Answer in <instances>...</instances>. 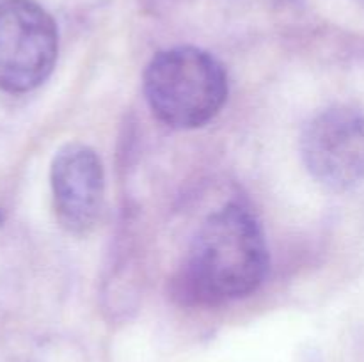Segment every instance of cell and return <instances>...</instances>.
Instances as JSON below:
<instances>
[{
    "mask_svg": "<svg viewBox=\"0 0 364 362\" xmlns=\"http://www.w3.org/2000/svg\"><path fill=\"white\" fill-rule=\"evenodd\" d=\"M269 270V248L256 216L231 202L199 227L183 272V290L199 304L255 293Z\"/></svg>",
    "mask_w": 364,
    "mask_h": 362,
    "instance_id": "6da1fadb",
    "label": "cell"
},
{
    "mask_svg": "<svg viewBox=\"0 0 364 362\" xmlns=\"http://www.w3.org/2000/svg\"><path fill=\"white\" fill-rule=\"evenodd\" d=\"M142 89L156 119L176 130H194L210 123L224 106L228 75L206 50L174 46L149 60Z\"/></svg>",
    "mask_w": 364,
    "mask_h": 362,
    "instance_id": "7a4b0ae2",
    "label": "cell"
},
{
    "mask_svg": "<svg viewBox=\"0 0 364 362\" xmlns=\"http://www.w3.org/2000/svg\"><path fill=\"white\" fill-rule=\"evenodd\" d=\"M59 52L53 18L34 0L0 2V89L27 92L52 73Z\"/></svg>",
    "mask_w": 364,
    "mask_h": 362,
    "instance_id": "3957f363",
    "label": "cell"
},
{
    "mask_svg": "<svg viewBox=\"0 0 364 362\" xmlns=\"http://www.w3.org/2000/svg\"><path fill=\"white\" fill-rule=\"evenodd\" d=\"M301 153L309 174L333 190H348L364 180V116L333 106L304 128Z\"/></svg>",
    "mask_w": 364,
    "mask_h": 362,
    "instance_id": "277c9868",
    "label": "cell"
},
{
    "mask_svg": "<svg viewBox=\"0 0 364 362\" xmlns=\"http://www.w3.org/2000/svg\"><path fill=\"white\" fill-rule=\"evenodd\" d=\"M53 208L60 226L73 234H85L96 226L105 201V170L98 153L71 142L53 156Z\"/></svg>",
    "mask_w": 364,
    "mask_h": 362,
    "instance_id": "5b68a950",
    "label": "cell"
},
{
    "mask_svg": "<svg viewBox=\"0 0 364 362\" xmlns=\"http://www.w3.org/2000/svg\"><path fill=\"white\" fill-rule=\"evenodd\" d=\"M358 2H359V4H361V6L364 7V0H358Z\"/></svg>",
    "mask_w": 364,
    "mask_h": 362,
    "instance_id": "8992f818",
    "label": "cell"
}]
</instances>
